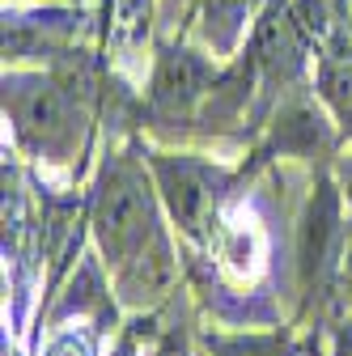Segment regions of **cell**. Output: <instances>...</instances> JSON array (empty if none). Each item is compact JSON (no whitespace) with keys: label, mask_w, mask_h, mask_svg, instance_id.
<instances>
[{"label":"cell","mask_w":352,"mask_h":356,"mask_svg":"<svg viewBox=\"0 0 352 356\" xmlns=\"http://www.w3.org/2000/svg\"><path fill=\"white\" fill-rule=\"evenodd\" d=\"M145 149H127L106 157L98 183H94V200H90V229L98 238L102 259L123 272L131 259H141L157 238V191L153 178L145 174Z\"/></svg>","instance_id":"6da1fadb"},{"label":"cell","mask_w":352,"mask_h":356,"mask_svg":"<svg viewBox=\"0 0 352 356\" xmlns=\"http://www.w3.org/2000/svg\"><path fill=\"white\" fill-rule=\"evenodd\" d=\"M5 115L13 123V136L26 153L42 161H68L90 127V102L77 98L60 81V72H5Z\"/></svg>","instance_id":"7a4b0ae2"},{"label":"cell","mask_w":352,"mask_h":356,"mask_svg":"<svg viewBox=\"0 0 352 356\" xmlns=\"http://www.w3.org/2000/svg\"><path fill=\"white\" fill-rule=\"evenodd\" d=\"M145 161L153 170L157 195L170 220L179 225V234L195 246H208L212 234H221V200L234 187V170L216 165L208 157L161 153V149H145Z\"/></svg>","instance_id":"3957f363"},{"label":"cell","mask_w":352,"mask_h":356,"mask_svg":"<svg viewBox=\"0 0 352 356\" xmlns=\"http://www.w3.org/2000/svg\"><path fill=\"white\" fill-rule=\"evenodd\" d=\"M216 81H221V72H216V64L208 56L183 47V42L161 47L153 76H149V111L166 115V119H187L195 106L208 102Z\"/></svg>","instance_id":"277c9868"},{"label":"cell","mask_w":352,"mask_h":356,"mask_svg":"<svg viewBox=\"0 0 352 356\" xmlns=\"http://www.w3.org/2000/svg\"><path fill=\"white\" fill-rule=\"evenodd\" d=\"M314 89L319 102L344 123V131H352V30L335 26L331 38L314 51Z\"/></svg>","instance_id":"5b68a950"},{"label":"cell","mask_w":352,"mask_h":356,"mask_svg":"<svg viewBox=\"0 0 352 356\" xmlns=\"http://www.w3.org/2000/svg\"><path fill=\"white\" fill-rule=\"evenodd\" d=\"M272 149L280 153H323L331 149V123L319 102L310 98H293L280 106L272 123Z\"/></svg>","instance_id":"8992f818"},{"label":"cell","mask_w":352,"mask_h":356,"mask_svg":"<svg viewBox=\"0 0 352 356\" xmlns=\"http://www.w3.org/2000/svg\"><path fill=\"white\" fill-rule=\"evenodd\" d=\"M149 17H153V0H115L111 13V42L123 51L119 60L136 56L149 38Z\"/></svg>","instance_id":"52a82bcc"},{"label":"cell","mask_w":352,"mask_h":356,"mask_svg":"<svg viewBox=\"0 0 352 356\" xmlns=\"http://www.w3.org/2000/svg\"><path fill=\"white\" fill-rule=\"evenodd\" d=\"M204 5V30L212 38L216 51H234V42L246 26V13H250V0H200Z\"/></svg>","instance_id":"ba28073f"},{"label":"cell","mask_w":352,"mask_h":356,"mask_svg":"<svg viewBox=\"0 0 352 356\" xmlns=\"http://www.w3.org/2000/svg\"><path fill=\"white\" fill-rule=\"evenodd\" d=\"M212 356H293V343L285 331L272 335H208Z\"/></svg>","instance_id":"9c48e42d"},{"label":"cell","mask_w":352,"mask_h":356,"mask_svg":"<svg viewBox=\"0 0 352 356\" xmlns=\"http://www.w3.org/2000/svg\"><path fill=\"white\" fill-rule=\"evenodd\" d=\"M339 178H344V195H348V208H352V157L344 161V170H339ZM352 225V220H348Z\"/></svg>","instance_id":"30bf717a"}]
</instances>
